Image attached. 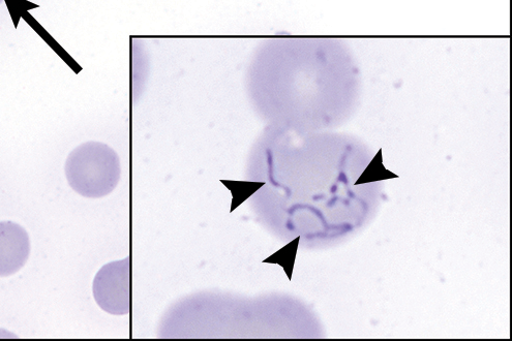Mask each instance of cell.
<instances>
[{
	"instance_id": "cell-3",
	"label": "cell",
	"mask_w": 512,
	"mask_h": 341,
	"mask_svg": "<svg viewBox=\"0 0 512 341\" xmlns=\"http://www.w3.org/2000/svg\"><path fill=\"white\" fill-rule=\"evenodd\" d=\"M124 262L111 263L103 267L96 276L94 295L105 312L120 315L125 312V267Z\"/></svg>"
},
{
	"instance_id": "cell-2",
	"label": "cell",
	"mask_w": 512,
	"mask_h": 341,
	"mask_svg": "<svg viewBox=\"0 0 512 341\" xmlns=\"http://www.w3.org/2000/svg\"><path fill=\"white\" fill-rule=\"evenodd\" d=\"M32 244L26 230L14 222H0V277L19 272L27 263Z\"/></svg>"
},
{
	"instance_id": "cell-1",
	"label": "cell",
	"mask_w": 512,
	"mask_h": 341,
	"mask_svg": "<svg viewBox=\"0 0 512 341\" xmlns=\"http://www.w3.org/2000/svg\"><path fill=\"white\" fill-rule=\"evenodd\" d=\"M65 170L71 188L86 198L107 196L120 178L117 154L100 142H87L75 148L67 159Z\"/></svg>"
},
{
	"instance_id": "cell-4",
	"label": "cell",
	"mask_w": 512,
	"mask_h": 341,
	"mask_svg": "<svg viewBox=\"0 0 512 341\" xmlns=\"http://www.w3.org/2000/svg\"><path fill=\"white\" fill-rule=\"evenodd\" d=\"M4 3V0H0V4H3Z\"/></svg>"
}]
</instances>
